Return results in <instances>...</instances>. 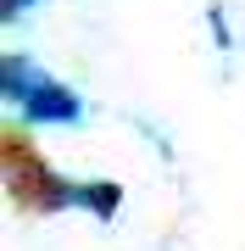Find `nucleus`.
Wrapping results in <instances>:
<instances>
[{"mask_svg":"<svg viewBox=\"0 0 245 251\" xmlns=\"http://www.w3.org/2000/svg\"><path fill=\"white\" fill-rule=\"evenodd\" d=\"M6 168H11V190L28 206H39V212H89L100 224H111L117 206H123V184H111V179H62L45 162H34L17 140H11Z\"/></svg>","mask_w":245,"mask_h":251,"instance_id":"1","label":"nucleus"},{"mask_svg":"<svg viewBox=\"0 0 245 251\" xmlns=\"http://www.w3.org/2000/svg\"><path fill=\"white\" fill-rule=\"evenodd\" d=\"M11 112H17L22 123H34V128H62V123H78V117H84V95L73 90V84L39 73V78L28 84V95H22Z\"/></svg>","mask_w":245,"mask_h":251,"instance_id":"2","label":"nucleus"},{"mask_svg":"<svg viewBox=\"0 0 245 251\" xmlns=\"http://www.w3.org/2000/svg\"><path fill=\"white\" fill-rule=\"evenodd\" d=\"M39 73H45V67H34L22 50H6V56H0V100H6V106H17Z\"/></svg>","mask_w":245,"mask_h":251,"instance_id":"3","label":"nucleus"},{"mask_svg":"<svg viewBox=\"0 0 245 251\" xmlns=\"http://www.w3.org/2000/svg\"><path fill=\"white\" fill-rule=\"evenodd\" d=\"M206 28H212V45H218L223 56L234 50V28H228V17H223V6H206Z\"/></svg>","mask_w":245,"mask_h":251,"instance_id":"4","label":"nucleus"},{"mask_svg":"<svg viewBox=\"0 0 245 251\" xmlns=\"http://www.w3.org/2000/svg\"><path fill=\"white\" fill-rule=\"evenodd\" d=\"M34 6H39V0H0V23H22Z\"/></svg>","mask_w":245,"mask_h":251,"instance_id":"5","label":"nucleus"}]
</instances>
